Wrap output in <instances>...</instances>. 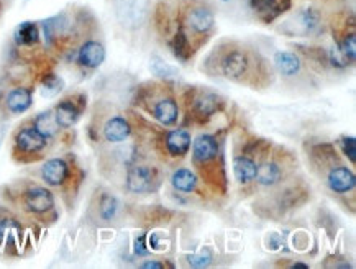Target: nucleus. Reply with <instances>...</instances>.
Returning a JSON list of instances; mask_svg holds the SVG:
<instances>
[{
    "instance_id": "34",
    "label": "nucleus",
    "mask_w": 356,
    "mask_h": 269,
    "mask_svg": "<svg viewBox=\"0 0 356 269\" xmlns=\"http://www.w3.org/2000/svg\"><path fill=\"white\" fill-rule=\"evenodd\" d=\"M3 133H6V131H3V127L0 125V143H2V140H3Z\"/></svg>"
},
{
    "instance_id": "23",
    "label": "nucleus",
    "mask_w": 356,
    "mask_h": 269,
    "mask_svg": "<svg viewBox=\"0 0 356 269\" xmlns=\"http://www.w3.org/2000/svg\"><path fill=\"white\" fill-rule=\"evenodd\" d=\"M21 227L17 220L3 219L0 220V243L7 245L8 241H20Z\"/></svg>"
},
{
    "instance_id": "13",
    "label": "nucleus",
    "mask_w": 356,
    "mask_h": 269,
    "mask_svg": "<svg viewBox=\"0 0 356 269\" xmlns=\"http://www.w3.org/2000/svg\"><path fill=\"white\" fill-rule=\"evenodd\" d=\"M252 6L258 19L270 25L292 7V0H252Z\"/></svg>"
},
{
    "instance_id": "15",
    "label": "nucleus",
    "mask_w": 356,
    "mask_h": 269,
    "mask_svg": "<svg viewBox=\"0 0 356 269\" xmlns=\"http://www.w3.org/2000/svg\"><path fill=\"white\" fill-rule=\"evenodd\" d=\"M165 148L171 158H184L191 149V133L187 130H171L165 133Z\"/></svg>"
},
{
    "instance_id": "27",
    "label": "nucleus",
    "mask_w": 356,
    "mask_h": 269,
    "mask_svg": "<svg viewBox=\"0 0 356 269\" xmlns=\"http://www.w3.org/2000/svg\"><path fill=\"white\" fill-rule=\"evenodd\" d=\"M63 86L64 84L58 76H53V74H50V76H46L45 79H43L41 94L45 97H53L63 91Z\"/></svg>"
},
{
    "instance_id": "5",
    "label": "nucleus",
    "mask_w": 356,
    "mask_h": 269,
    "mask_svg": "<svg viewBox=\"0 0 356 269\" xmlns=\"http://www.w3.org/2000/svg\"><path fill=\"white\" fill-rule=\"evenodd\" d=\"M20 207L30 217L46 219L55 212V196L46 187L30 186L21 191Z\"/></svg>"
},
{
    "instance_id": "14",
    "label": "nucleus",
    "mask_w": 356,
    "mask_h": 269,
    "mask_svg": "<svg viewBox=\"0 0 356 269\" xmlns=\"http://www.w3.org/2000/svg\"><path fill=\"white\" fill-rule=\"evenodd\" d=\"M33 97L32 91L25 86H15L3 97V107L10 115H20V113H25L26 110L32 107Z\"/></svg>"
},
{
    "instance_id": "7",
    "label": "nucleus",
    "mask_w": 356,
    "mask_h": 269,
    "mask_svg": "<svg viewBox=\"0 0 356 269\" xmlns=\"http://www.w3.org/2000/svg\"><path fill=\"white\" fill-rule=\"evenodd\" d=\"M160 178L155 167L147 165H135L127 171V187L133 194H144L156 191Z\"/></svg>"
},
{
    "instance_id": "10",
    "label": "nucleus",
    "mask_w": 356,
    "mask_h": 269,
    "mask_svg": "<svg viewBox=\"0 0 356 269\" xmlns=\"http://www.w3.org/2000/svg\"><path fill=\"white\" fill-rule=\"evenodd\" d=\"M327 186L330 187V191L333 194H338V196L353 192L356 186L355 173L348 166H344V165L330 166L327 173Z\"/></svg>"
},
{
    "instance_id": "19",
    "label": "nucleus",
    "mask_w": 356,
    "mask_h": 269,
    "mask_svg": "<svg viewBox=\"0 0 356 269\" xmlns=\"http://www.w3.org/2000/svg\"><path fill=\"white\" fill-rule=\"evenodd\" d=\"M234 174L236 183L241 186H250L256 179V163L248 156H236L234 160Z\"/></svg>"
},
{
    "instance_id": "22",
    "label": "nucleus",
    "mask_w": 356,
    "mask_h": 269,
    "mask_svg": "<svg viewBox=\"0 0 356 269\" xmlns=\"http://www.w3.org/2000/svg\"><path fill=\"white\" fill-rule=\"evenodd\" d=\"M33 127L39 131V133L45 135L46 138H51V136H55L61 130L58 123L55 120V113H53V110L39 113V115L35 118Z\"/></svg>"
},
{
    "instance_id": "25",
    "label": "nucleus",
    "mask_w": 356,
    "mask_h": 269,
    "mask_svg": "<svg viewBox=\"0 0 356 269\" xmlns=\"http://www.w3.org/2000/svg\"><path fill=\"white\" fill-rule=\"evenodd\" d=\"M117 209H118V202L113 196L111 194H104L102 199L99 202V212H100V217L102 220H112L115 217L117 214Z\"/></svg>"
},
{
    "instance_id": "4",
    "label": "nucleus",
    "mask_w": 356,
    "mask_h": 269,
    "mask_svg": "<svg viewBox=\"0 0 356 269\" xmlns=\"http://www.w3.org/2000/svg\"><path fill=\"white\" fill-rule=\"evenodd\" d=\"M291 173V156L271 154L256 165V183L261 187H274L284 183Z\"/></svg>"
},
{
    "instance_id": "30",
    "label": "nucleus",
    "mask_w": 356,
    "mask_h": 269,
    "mask_svg": "<svg viewBox=\"0 0 356 269\" xmlns=\"http://www.w3.org/2000/svg\"><path fill=\"white\" fill-rule=\"evenodd\" d=\"M149 246L155 251H162L168 248V240H165V236L160 235V233H153L149 236Z\"/></svg>"
},
{
    "instance_id": "8",
    "label": "nucleus",
    "mask_w": 356,
    "mask_h": 269,
    "mask_svg": "<svg viewBox=\"0 0 356 269\" xmlns=\"http://www.w3.org/2000/svg\"><path fill=\"white\" fill-rule=\"evenodd\" d=\"M86 99L82 95L76 97H68V99H63L61 102L56 105L53 113H55V120L58 123L61 130L71 129L73 125H76L79 118L82 115V110H84Z\"/></svg>"
},
{
    "instance_id": "21",
    "label": "nucleus",
    "mask_w": 356,
    "mask_h": 269,
    "mask_svg": "<svg viewBox=\"0 0 356 269\" xmlns=\"http://www.w3.org/2000/svg\"><path fill=\"white\" fill-rule=\"evenodd\" d=\"M171 183H173V187L179 192H194L197 187V176L192 173L191 169H186V167H181V169L174 171L173 178H171Z\"/></svg>"
},
{
    "instance_id": "2",
    "label": "nucleus",
    "mask_w": 356,
    "mask_h": 269,
    "mask_svg": "<svg viewBox=\"0 0 356 269\" xmlns=\"http://www.w3.org/2000/svg\"><path fill=\"white\" fill-rule=\"evenodd\" d=\"M178 26L184 30V33L187 35L197 50L199 46H197L196 39H205L215 26V15L212 8L207 3L199 2V0H189V2L184 3L181 15L178 19Z\"/></svg>"
},
{
    "instance_id": "32",
    "label": "nucleus",
    "mask_w": 356,
    "mask_h": 269,
    "mask_svg": "<svg viewBox=\"0 0 356 269\" xmlns=\"http://www.w3.org/2000/svg\"><path fill=\"white\" fill-rule=\"evenodd\" d=\"M142 268H156V269H162V268H165V264L158 263V261H148V263H143Z\"/></svg>"
},
{
    "instance_id": "26",
    "label": "nucleus",
    "mask_w": 356,
    "mask_h": 269,
    "mask_svg": "<svg viewBox=\"0 0 356 269\" xmlns=\"http://www.w3.org/2000/svg\"><path fill=\"white\" fill-rule=\"evenodd\" d=\"M149 68H151V73L155 74L156 77H161V79L178 77V71H176L173 66L165 63V61H162L161 58H153L151 64H149Z\"/></svg>"
},
{
    "instance_id": "24",
    "label": "nucleus",
    "mask_w": 356,
    "mask_h": 269,
    "mask_svg": "<svg viewBox=\"0 0 356 269\" xmlns=\"http://www.w3.org/2000/svg\"><path fill=\"white\" fill-rule=\"evenodd\" d=\"M337 46L340 48L341 53H344L345 58L350 61V64H353L355 59H356V35H355V30L351 28L350 33L345 32V35L341 37L340 41L337 43Z\"/></svg>"
},
{
    "instance_id": "11",
    "label": "nucleus",
    "mask_w": 356,
    "mask_h": 269,
    "mask_svg": "<svg viewBox=\"0 0 356 269\" xmlns=\"http://www.w3.org/2000/svg\"><path fill=\"white\" fill-rule=\"evenodd\" d=\"M41 178L48 186L61 187L68 184L71 179V166L68 161L61 160V158H53L48 160L41 167Z\"/></svg>"
},
{
    "instance_id": "9",
    "label": "nucleus",
    "mask_w": 356,
    "mask_h": 269,
    "mask_svg": "<svg viewBox=\"0 0 356 269\" xmlns=\"http://www.w3.org/2000/svg\"><path fill=\"white\" fill-rule=\"evenodd\" d=\"M153 105L149 104V113H151L153 118L158 120L162 125L169 127L174 125L179 118V105L176 102V99L173 95L165 94V95H151Z\"/></svg>"
},
{
    "instance_id": "16",
    "label": "nucleus",
    "mask_w": 356,
    "mask_h": 269,
    "mask_svg": "<svg viewBox=\"0 0 356 269\" xmlns=\"http://www.w3.org/2000/svg\"><path fill=\"white\" fill-rule=\"evenodd\" d=\"M131 133L130 122L122 115H113L104 123L102 135L107 143H122Z\"/></svg>"
},
{
    "instance_id": "20",
    "label": "nucleus",
    "mask_w": 356,
    "mask_h": 269,
    "mask_svg": "<svg viewBox=\"0 0 356 269\" xmlns=\"http://www.w3.org/2000/svg\"><path fill=\"white\" fill-rule=\"evenodd\" d=\"M13 39L19 46H35L39 43L38 25L33 21H24L13 32Z\"/></svg>"
},
{
    "instance_id": "3",
    "label": "nucleus",
    "mask_w": 356,
    "mask_h": 269,
    "mask_svg": "<svg viewBox=\"0 0 356 269\" xmlns=\"http://www.w3.org/2000/svg\"><path fill=\"white\" fill-rule=\"evenodd\" d=\"M221 158V147L218 141L212 135L197 136L192 145V161L202 178H209L210 174L217 176V161Z\"/></svg>"
},
{
    "instance_id": "31",
    "label": "nucleus",
    "mask_w": 356,
    "mask_h": 269,
    "mask_svg": "<svg viewBox=\"0 0 356 269\" xmlns=\"http://www.w3.org/2000/svg\"><path fill=\"white\" fill-rule=\"evenodd\" d=\"M135 253L140 254V257H144L148 253L147 243H144V236H140L135 240Z\"/></svg>"
},
{
    "instance_id": "33",
    "label": "nucleus",
    "mask_w": 356,
    "mask_h": 269,
    "mask_svg": "<svg viewBox=\"0 0 356 269\" xmlns=\"http://www.w3.org/2000/svg\"><path fill=\"white\" fill-rule=\"evenodd\" d=\"M291 268H294V269H296V268H302V269H307V268H309V266H307V264H304V263H294Z\"/></svg>"
},
{
    "instance_id": "6",
    "label": "nucleus",
    "mask_w": 356,
    "mask_h": 269,
    "mask_svg": "<svg viewBox=\"0 0 356 269\" xmlns=\"http://www.w3.org/2000/svg\"><path fill=\"white\" fill-rule=\"evenodd\" d=\"M48 140L35 127H24L17 131L15 140V156H39L48 147Z\"/></svg>"
},
{
    "instance_id": "17",
    "label": "nucleus",
    "mask_w": 356,
    "mask_h": 269,
    "mask_svg": "<svg viewBox=\"0 0 356 269\" xmlns=\"http://www.w3.org/2000/svg\"><path fill=\"white\" fill-rule=\"evenodd\" d=\"M274 66L283 77L291 79L297 76L302 69V61L297 55L289 51H278L274 55Z\"/></svg>"
},
{
    "instance_id": "35",
    "label": "nucleus",
    "mask_w": 356,
    "mask_h": 269,
    "mask_svg": "<svg viewBox=\"0 0 356 269\" xmlns=\"http://www.w3.org/2000/svg\"><path fill=\"white\" fill-rule=\"evenodd\" d=\"M222 2H230V0H222Z\"/></svg>"
},
{
    "instance_id": "12",
    "label": "nucleus",
    "mask_w": 356,
    "mask_h": 269,
    "mask_svg": "<svg viewBox=\"0 0 356 269\" xmlns=\"http://www.w3.org/2000/svg\"><path fill=\"white\" fill-rule=\"evenodd\" d=\"M76 59L77 64L87 69H95L104 63L105 59V46L99 39L89 38L86 41H82V45L79 46L76 51Z\"/></svg>"
},
{
    "instance_id": "18",
    "label": "nucleus",
    "mask_w": 356,
    "mask_h": 269,
    "mask_svg": "<svg viewBox=\"0 0 356 269\" xmlns=\"http://www.w3.org/2000/svg\"><path fill=\"white\" fill-rule=\"evenodd\" d=\"M221 105L222 100L218 99V95L212 94V92H202L192 100V112L200 118H209L221 109Z\"/></svg>"
},
{
    "instance_id": "28",
    "label": "nucleus",
    "mask_w": 356,
    "mask_h": 269,
    "mask_svg": "<svg viewBox=\"0 0 356 269\" xmlns=\"http://www.w3.org/2000/svg\"><path fill=\"white\" fill-rule=\"evenodd\" d=\"M187 261L191 266H194V268L209 266L210 261H212V253H210L209 250L200 251L199 254H191V257H187Z\"/></svg>"
},
{
    "instance_id": "29",
    "label": "nucleus",
    "mask_w": 356,
    "mask_h": 269,
    "mask_svg": "<svg viewBox=\"0 0 356 269\" xmlns=\"http://www.w3.org/2000/svg\"><path fill=\"white\" fill-rule=\"evenodd\" d=\"M341 149H344L345 156L348 158V160L353 163L356 161V141H355V136H341Z\"/></svg>"
},
{
    "instance_id": "1",
    "label": "nucleus",
    "mask_w": 356,
    "mask_h": 269,
    "mask_svg": "<svg viewBox=\"0 0 356 269\" xmlns=\"http://www.w3.org/2000/svg\"><path fill=\"white\" fill-rule=\"evenodd\" d=\"M204 71L210 76L223 77L252 89H266L272 82V68L261 53L238 39H223L215 45L204 61Z\"/></svg>"
}]
</instances>
